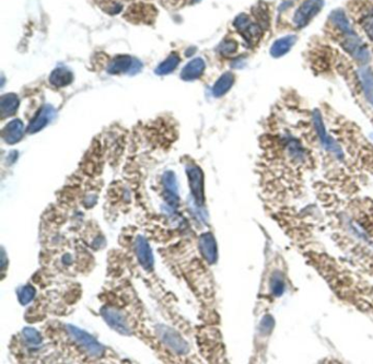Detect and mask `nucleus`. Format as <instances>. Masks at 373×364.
<instances>
[{
  "instance_id": "a878e982",
  "label": "nucleus",
  "mask_w": 373,
  "mask_h": 364,
  "mask_svg": "<svg viewBox=\"0 0 373 364\" xmlns=\"http://www.w3.org/2000/svg\"><path fill=\"white\" fill-rule=\"evenodd\" d=\"M251 22L252 20L248 15H245V13H241V15L237 16L235 19V21H233V25H235V28L236 29L237 32L241 34L251 24Z\"/></svg>"
},
{
  "instance_id": "4be33fe9",
  "label": "nucleus",
  "mask_w": 373,
  "mask_h": 364,
  "mask_svg": "<svg viewBox=\"0 0 373 364\" xmlns=\"http://www.w3.org/2000/svg\"><path fill=\"white\" fill-rule=\"evenodd\" d=\"M22 335H23L25 343L29 345H32V347H37V345H39L42 343L41 334L37 329H34V328H25Z\"/></svg>"
},
{
  "instance_id": "cd10ccee",
  "label": "nucleus",
  "mask_w": 373,
  "mask_h": 364,
  "mask_svg": "<svg viewBox=\"0 0 373 364\" xmlns=\"http://www.w3.org/2000/svg\"><path fill=\"white\" fill-rule=\"evenodd\" d=\"M274 326H275V320H274L272 315H266L259 324L260 334L263 336L271 334V331L274 329Z\"/></svg>"
},
{
  "instance_id": "423d86ee",
  "label": "nucleus",
  "mask_w": 373,
  "mask_h": 364,
  "mask_svg": "<svg viewBox=\"0 0 373 364\" xmlns=\"http://www.w3.org/2000/svg\"><path fill=\"white\" fill-rule=\"evenodd\" d=\"M159 336L161 337V340L170 347L175 352L184 354L188 351V345L186 341L184 340L177 332H175L173 329H171L169 327L161 326L159 327Z\"/></svg>"
},
{
  "instance_id": "dca6fc26",
  "label": "nucleus",
  "mask_w": 373,
  "mask_h": 364,
  "mask_svg": "<svg viewBox=\"0 0 373 364\" xmlns=\"http://www.w3.org/2000/svg\"><path fill=\"white\" fill-rule=\"evenodd\" d=\"M330 19L335 28L340 31L343 35L354 32L352 25L349 23V20L347 19V17H346V13L343 10H340V9L333 11L330 16Z\"/></svg>"
},
{
  "instance_id": "7ed1b4c3",
  "label": "nucleus",
  "mask_w": 373,
  "mask_h": 364,
  "mask_svg": "<svg viewBox=\"0 0 373 364\" xmlns=\"http://www.w3.org/2000/svg\"><path fill=\"white\" fill-rule=\"evenodd\" d=\"M186 174L190 183L192 195L194 197V201L198 207L204 205V177L203 172L195 164H188L186 166Z\"/></svg>"
},
{
  "instance_id": "bb28decb",
  "label": "nucleus",
  "mask_w": 373,
  "mask_h": 364,
  "mask_svg": "<svg viewBox=\"0 0 373 364\" xmlns=\"http://www.w3.org/2000/svg\"><path fill=\"white\" fill-rule=\"evenodd\" d=\"M236 51H237V43L233 39L223 40L219 46V52L224 56L232 55V54H235Z\"/></svg>"
},
{
  "instance_id": "4468645a",
  "label": "nucleus",
  "mask_w": 373,
  "mask_h": 364,
  "mask_svg": "<svg viewBox=\"0 0 373 364\" xmlns=\"http://www.w3.org/2000/svg\"><path fill=\"white\" fill-rule=\"evenodd\" d=\"M71 81H73V74L64 67H58V68L54 69L49 76V82L56 88L66 87L71 83Z\"/></svg>"
},
{
  "instance_id": "1a4fd4ad",
  "label": "nucleus",
  "mask_w": 373,
  "mask_h": 364,
  "mask_svg": "<svg viewBox=\"0 0 373 364\" xmlns=\"http://www.w3.org/2000/svg\"><path fill=\"white\" fill-rule=\"evenodd\" d=\"M199 249L203 257L209 264H215L218 259L217 243L211 233H204L199 239Z\"/></svg>"
},
{
  "instance_id": "0eeeda50",
  "label": "nucleus",
  "mask_w": 373,
  "mask_h": 364,
  "mask_svg": "<svg viewBox=\"0 0 373 364\" xmlns=\"http://www.w3.org/2000/svg\"><path fill=\"white\" fill-rule=\"evenodd\" d=\"M141 69V64L130 56H118L111 62L107 71L110 74H136Z\"/></svg>"
},
{
  "instance_id": "2eb2a0df",
  "label": "nucleus",
  "mask_w": 373,
  "mask_h": 364,
  "mask_svg": "<svg viewBox=\"0 0 373 364\" xmlns=\"http://www.w3.org/2000/svg\"><path fill=\"white\" fill-rule=\"evenodd\" d=\"M18 107H19V98L16 94H6L0 100V114L3 118L15 115L18 111Z\"/></svg>"
},
{
  "instance_id": "f8f14e48",
  "label": "nucleus",
  "mask_w": 373,
  "mask_h": 364,
  "mask_svg": "<svg viewBox=\"0 0 373 364\" xmlns=\"http://www.w3.org/2000/svg\"><path fill=\"white\" fill-rule=\"evenodd\" d=\"M205 70V61L203 58H194L184 67L181 78L185 81H193L198 79Z\"/></svg>"
},
{
  "instance_id": "9d476101",
  "label": "nucleus",
  "mask_w": 373,
  "mask_h": 364,
  "mask_svg": "<svg viewBox=\"0 0 373 364\" xmlns=\"http://www.w3.org/2000/svg\"><path fill=\"white\" fill-rule=\"evenodd\" d=\"M54 116H55V109H54L53 106L51 105L43 106L42 109L38 112V114L35 115L33 120L30 123L28 127V133L35 134L39 132V130L43 129L45 126H46L49 121L53 119Z\"/></svg>"
},
{
  "instance_id": "412c9836",
  "label": "nucleus",
  "mask_w": 373,
  "mask_h": 364,
  "mask_svg": "<svg viewBox=\"0 0 373 364\" xmlns=\"http://www.w3.org/2000/svg\"><path fill=\"white\" fill-rule=\"evenodd\" d=\"M360 23L366 34L371 40H373V7L363 13L360 19Z\"/></svg>"
},
{
  "instance_id": "6ab92c4d",
  "label": "nucleus",
  "mask_w": 373,
  "mask_h": 364,
  "mask_svg": "<svg viewBox=\"0 0 373 364\" xmlns=\"http://www.w3.org/2000/svg\"><path fill=\"white\" fill-rule=\"evenodd\" d=\"M178 64L179 57L177 54H172V55H170L163 62H161V65L156 69V73L161 76L171 74L174 69H177Z\"/></svg>"
},
{
  "instance_id": "ddd939ff",
  "label": "nucleus",
  "mask_w": 373,
  "mask_h": 364,
  "mask_svg": "<svg viewBox=\"0 0 373 364\" xmlns=\"http://www.w3.org/2000/svg\"><path fill=\"white\" fill-rule=\"evenodd\" d=\"M296 42L295 35H287V37L281 38L274 42L271 48V54L273 57H281L286 55L290 49L294 47V45Z\"/></svg>"
},
{
  "instance_id": "39448f33",
  "label": "nucleus",
  "mask_w": 373,
  "mask_h": 364,
  "mask_svg": "<svg viewBox=\"0 0 373 364\" xmlns=\"http://www.w3.org/2000/svg\"><path fill=\"white\" fill-rule=\"evenodd\" d=\"M101 314L104 321L107 323V325L113 328L115 331L119 332L120 335H129L130 327L126 317L123 315V313L114 307H104L101 309Z\"/></svg>"
},
{
  "instance_id": "f3484780",
  "label": "nucleus",
  "mask_w": 373,
  "mask_h": 364,
  "mask_svg": "<svg viewBox=\"0 0 373 364\" xmlns=\"http://www.w3.org/2000/svg\"><path fill=\"white\" fill-rule=\"evenodd\" d=\"M359 78L361 80L363 91L367 100L373 106V73L368 67H362L359 70Z\"/></svg>"
},
{
  "instance_id": "f03ea898",
  "label": "nucleus",
  "mask_w": 373,
  "mask_h": 364,
  "mask_svg": "<svg viewBox=\"0 0 373 364\" xmlns=\"http://www.w3.org/2000/svg\"><path fill=\"white\" fill-rule=\"evenodd\" d=\"M324 6L323 0H304L296 9L294 16V24L295 28L302 29L307 26Z\"/></svg>"
},
{
  "instance_id": "b1692460",
  "label": "nucleus",
  "mask_w": 373,
  "mask_h": 364,
  "mask_svg": "<svg viewBox=\"0 0 373 364\" xmlns=\"http://www.w3.org/2000/svg\"><path fill=\"white\" fill-rule=\"evenodd\" d=\"M253 13L256 19H257V23L262 26L263 29H266L269 24V16L267 9L264 7V4H257V7L253 10Z\"/></svg>"
},
{
  "instance_id": "aec40b11",
  "label": "nucleus",
  "mask_w": 373,
  "mask_h": 364,
  "mask_svg": "<svg viewBox=\"0 0 373 364\" xmlns=\"http://www.w3.org/2000/svg\"><path fill=\"white\" fill-rule=\"evenodd\" d=\"M271 291L275 296H281L285 292V281L279 272L274 273L271 279Z\"/></svg>"
},
{
  "instance_id": "6e6552de",
  "label": "nucleus",
  "mask_w": 373,
  "mask_h": 364,
  "mask_svg": "<svg viewBox=\"0 0 373 364\" xmlns=\"http://www.w3.org/2000/svg\"><path fill=\"white\" fill-rule=\"evenodd\" d=\"M135 249H136L138 262L140 263L141 267L148 271L151 270L154 267V256H152L150 246L146 239H143L142 236H138L135 242Z\"/></svg>"
},
{
  "instance_id": "9b49d317",
  "label": "nucleus",
  "mask_w": 373,
  "mask_h": 364,
  "mask_svg": "<svg viewBox=\"0 0 373 364\" xmlns=\"http://www.w3.org/2000/svg\"><path fill=\"white\" fill-rule=\"evenodd\" d=\"M24 134V126L20 119L11 120L6 127L3 128L2 138L8 145H15L19 142Z\"/></svg>"
},
{
  "instance_id": "20e7f679",
  "label": "nucleus",
  "mask_w": 373,
  "mask_h": 364,
  "mask_svg": "<svg viewBox=\"0 0 373 364\" xmlns=\"http://www.w3.org/2000/svg\"><path fill=\"white\" fill-rule=\"evenodd\" d=\"M313 121H314V127H315V130L318 134V138H320L321 143L324 146L325 149L333 152V153H334L336 156H338L339 159H343L344 158L343 150H341V148L337 145V142L334 140V139L327 134L324 123H323L322 116L318 111H314Z\"/></svg>"
},
{
  "instance_id": "393cba45",
  "label": "nucleus",
  "mask_w": 373,
  "mask_h": 364,
  "mask_svg": "<svg viewBox=\"0 0 373 364\" xmlns=\"http://www.w3.org/2000/svg\"><path fill=\"white\" fill-rule=\"evenodd\" d=\"M163 183L165 187V192H170V194H174V195L178 194L177 177H175L173 172H166L164 174Z\"/></svg>"
},
{
  "instance_id": "f257e3e1",
  "label": "nucleus",
  "mask_w": 373,
  "mask_h": 364,
  "mask_svg": "<svg viewBox=\"0 0 373 364\" xmlns=\"http://www.w3.org/2000/svg\"><path fill=\"white\" fill-rule=\"evenodd\" d=\"M67 331L76 344L80 345L85 352L89 353L90 356L100 358L104 353V348L101 344H98L96 338H93L91 335L85 332L79 328L73 325H67Z\"/></svg>"
},
{
  "instance_id": "5701e85b",
  "label": "nucleus",
  "mask_w": 373,
  "mask_h": 364,
  "mask_svg": "<svg viewBox=\"0 0 373 364\" xmlns=\"http://www.w3.org/2000/svg\"><path fill=\"white\" fill-rule=\"evenodd\" d=\"M35 296V289L30 285H26L24 287H22L18 291V299H19L20 303L26 305L29 304L31 301L34 299Z\"/></svg>"
},
{
  "instance_id": "a211bd4d",
  "label": "nucleus",
  "mask_w": 373,
  "mask_h": 364,
  "mask_svg": "<svg viewBox=\"0 0 373 364\" xmlns=\"http://www.w3.org/2000/svg\"><path fill=\"white\" fill-rule=\"evenodd\" d=\"M235 83V76L231 73H226L220 77L213 87V94L220 97L226 94Z\"/></svg>"
}]
</instances>
